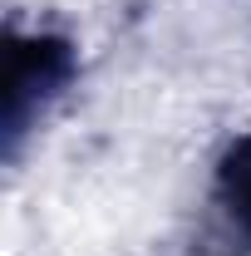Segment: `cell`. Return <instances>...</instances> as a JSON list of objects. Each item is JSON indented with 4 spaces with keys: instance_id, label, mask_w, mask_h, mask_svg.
Returning a JSON list of instances; mask_svg holds the SVG:
<instances>
[{
    "instance_id": "7a4b0ae2",
    "label": "cell",
    "mask_w": 251,
    "mask_h": 256,
    "mask_svg": "<svg viewBox=\"0 0 251 256\" xmlns=\"http://www.w3.org/2000/svg\"><path fill=\"white\" fill-rule=\"evenodd\" d=\"M212 212L222 232L251 252V128H242L212 168Z\"/></svg>"
},
{
    "instance_id": "6da1fadb",
    "label": "cell",
    "mask_w": 251,
    "mask_h": 256,
    "mask_svg": "<svg viewBox=\"0 0 251 256\" xmlns=\"http://www.w3.org/2000/svg\"><path fill=\"white\" fill-rule=\"evenodd\" d=\"M79 79V44L50 25L5 30V79H0V148L5 162H20L50 108Z\"/></svg>"
}]
</instances>
